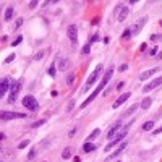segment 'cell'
Segmentation results:
<instances>
[{
  "label": "cell",
  "instance_id": "4fadbf2b",
  "mask_svg": "<svg viewBox=\"0 0 162 162\" xmlns=\"http://www.w3.org/2000/svg\"><path fill=\"white\" fill-rule=\"evenodd\" d=\"M130 96H131L130 93H123L122 96H118V99H117V101L112 104V107H113V109H118L122 104H123V102H126V101H128V97H130Z\"/></svg>",
  "mask_w": 162,
  "mask_h": 162
},
{
  "label": "cell",
  "instance_id": "836d02e7",
  "mask_svg": "<svg viewBox=\"0 0 162 162\" xmlns=\"http://www.w3.org/2000/svg\"><path fill=\"white\" fill-rule=\"evenodd\" d=\"M34 157H36V151H34V149H31L29 154H28V159H34Z\"/></svg>",
  "mask_w": 162,
  "mask_h": 162
},
{
  "label": "cell",
  "instance_id": "8992f818",
  "mask_svg": "<svg viewBox=\"0 0 162 162\" xmlns=\"http://www.w3.org/2000/svg\"><path fill=\"white\" fill-rule=\"evenodd\" d=\"M115 15H117V19H118V21H123V19L128 16V7L118 5L117 8H115Z\"/></svg>",
  "mask_w": 162,
  "mask_h": 162
},
{
  "label": "cell",
  "instance_id": "5b68a950",
  "mask_svg": "<svg viewBox=\"0 0 162 162\" xmlns=\"http://www.w3.org/2000/svg\"><path fill=\"white\" fill-rule=\"evenodd\" d=\"M66 34H68V39L73 42L75 46L78 44V29H76V26L75 25H70L68 26V29H66Z\"/></svg>",
  "mask_w": 162,
  "mask_h": 162
},
{
  "label": "cell",
  "instance_id": "2e32d148",
  "mask_svg": "<svg viewBox=\"0 0 162 162\" xmlns=\"http://www.w3.org/2000/svg\"><path fill=\"white\" fill-rule=\"evenodd\" d=\"M70 66V58H60L58 60V72H65Z\"/></svg>",
  "mask_w": 162,
  "mask_h": 162
},
{
  "label": "cell",
  "instance_id": "52a82bcc",
  "mask_svg": "<svg viewBox=\"0 0 162 162\" xmlns=\"http://www.w3.org/2000/svg\"><path fill=\"white\" fill-rule=\"evenodd\" d=\"M122 130V122H115L112 126L109 128V131H107V138L109 140H113V138L117 136V133Z\"/></svg>",
  "mask_w": 162,
  "mask_h": 162
},
{
  "label": "cell",
  "instance_id": "8fae6325",
  "mask_svg": "<svg viewBox=\"0 0 162 162\" xmlns=\"http://www.w3.org/2000/svg\"><path fill=\"white\" fill-rule=\"evenodd\" d=\"M26 113L21 112H3L2 113V120H13V118H25Z\"/></svg>",
  "mask_w": 162,
  "mask_h": 162
},
{
  "label": "cell",
  "instance_id": "83f0119b",
  "mask_svg": "<svg viewBox=\"0 0 162 162\" xmlns=\"http://www.w3.org/2000/svg\"><path fill=\"white\" fill-rule=\"evenodd\" d=\"M21 41H23V36H19V37H16V39H15L13 42H11V47H16V46H18L19 42H21Z\"/></svg>",
  "mask_w": 162,
  "mask_h": 162
},
{
  "label": "cell",
  "instance_id": "3957f363",
  "mask_svg": "<svg viewBox=\"0 0 162 162\" xmlns=\"http://www.w3.org/2000/svg\"><path fill=\"white\" fill-rule=\"evenodd\" d=\"M128 128H130V123L126 125L123 130H120V131L117 133V136L113 138V140H110V141H109V144L105 146V151H110V149H112L113 146H117L118 143H122V141H123V138H125V135H126V131H128Z\"/></svg>",
  "mask_w": 162,
  "mask_h": 162
},
{
  "label": "cell",
  "instance_id": "9a60e30c",
  "mask_svg": "<svg viewBox=\"0 0 162 162\" xmlns=\"http://www.w3.org/2000/svg\"><path fill=\"white\" fill-rule=\"evenodd\" d=\"M125 148H126V143L123 141V143H122L120 146H118V149H117V151H113V152H112V154H110V156L107 157V162H110V159H113V157H118L122 152L125 151Z\"/></svg>",
  "mask_w": 162,
  "mask_h": 162
},
{
  "label": "cell",
  "instance_id": "f546056e",
  "mask_svg": "<svg viewBox=\"0 0 162 162\" xmlns=\"http://www.w3.org/2000/svg\"><path fill=\"white\" fill-rule=\"evenodd\" d=\"M89 46H91V44H86V46L81 49V54H83V55H84V54H89V49H91Z\"/></svg>",
  "mask_w": 162,
  "mask_h": 162
},
{
  "label": "cell",
  "instance_id": "f35d334b",
  "mask_svg": "<svg viewBox=\"0 0 162 162\" xmlns=\"http://www.w3.org/2000/svg\"><path fill=\"white\" fill-rule=\"evenodd\" d=\"M123 86H125V83H123V81H120V83H118V84H117V89L120 91L122 88H123Z\"/></svg>",
  "mask_w": 162,
  "mask_h": 162
},
{
  "label": "cell",
  "instance_id": "9c48e42d",
  "mask_svg": "<svg viewBox=\"0 0 162 162\" xmlns=\"http://www.w3.org/2000/svg\"><path fill=\"white\" fill-rule=\"evenodd\" d=\"M159 84H162V76H157L156 80H152V81H149V84H146L144 88H143V93H149V91H152V89H156Z\"/></svg>",
  "mask_w": 162,
  "mask_h": 162
},
{
  "label": "cell",
  "instance_id": "44dd1931",
  "mask_svg": "<svg viewBox=\"0 0 162 162\" xmlns=\"http://www.w3.org/2000/svg\"><path fill=\"white\" fill-rule=\"evenodd\" d=\"M11 16H13V7H8L5 11V21H10Z\"/></svg>",
  "mask_w": 162,
  "mask_h": 162
},
{
  "label": "cell",
  "instance_id": "60d3db41",
  "mask_svg": "<svg viewBox=\"0 0 162 162\" xmlns=\"http://www.w3.org/2000/svg\"><path fill=\"white\" fill-rule=\"evenodd\" d=\"M75 133H76V128H73V130H72V131H70V133H68V136H70V138H73V135H75Z\"/></svg>",
  "mask_w": 162,
  "mask_h": 162
},
{
  "label": "cell",
  "instance_id": "e575fe53",
  "mask_svg": "<svg viewBox=\"0 0 162 162\" xmlns=\"http://www.w3.org/2000/svg\"><path fill=\"white\" fill-rule=\"evenodd\" d=\"M21 25H23V18H19V19H18V21H16V23H15V29H18V28H19V26H21Z\"/></svg>",
  "mask_w": 162,
  "mask_h": 162
},
{
  "label": "cell",
  "instance_id": "e0dca14e",
  "mask_svg": "<svg viewBox=\"0 0 162 162\" xmlns=\"http://www.w3.org/2000/svg\"><path fill=\"white\" fill-rule=\"evenodd\" d=\"M151 104H152V99H151V97H144L143 102L140 104V107L143 109V110H148L149 107H151Z\"/></svg>",
  "mask_w": 162,
  "mask_h": 162
},
{
  "label": "cell",
  "instance_id": "74e56055",
  "mask_svg": "<svg viewBox=\"0 0 162 162\" xmlns=\"http://www.w3.org/2000/svg\"><path fill=\"white\" fill-rule=\"evenodd\" d=\"M36 7H37V2H36V0H34V2H31V3H29V8H36Z\"/></svg>",
  "mask_w": 162,
  "mask_h": 162
},
{
  "label": "cell",
  "instance_id": "30bf717a",
  "mask_svg": "<svg viewBox=\"0 0 162 162\" xmlns=\"http://www.w3.org/2000/svg\"><path fill=\"white\" fill-rule=\"evenodd\" d=\"M19 89H21V83L16 81V83H13L11 84V89H10V102H15L16 101V94L19 93Z\"/></svg>",
  "mask_w": 162,
  "mask_h": 162
},
{
  "label": "cell",
  "instance_id": "8d00e7d4",
  "mask_svg": "<svg viewBox=\"0 0 162 162\" xmlns=\"http://www.w3.org/2000/svg\"><path fill=\"white\" fill-rule=\"evenodd\" d=\"M75 107V101H72V102H68V110H66V112H70V110H72Z\"/></svg>",
  "mask_w": 162,
  "mask_h": 162
},
{
  "label": "cell",
  "instance_id": "6da1fadb",
  "mask_svg": "<svg viewBox=\"0 0 162 162\" xmlns=\"http://www.w3.org/2000/svg\"><path fill=\"white\" fill-rule=\"evenodd\" d=\"M112 76H113V68L110 66V68L107 70V72H105V75L102 76V80H101V83H99V84H97V88L93 91V94H91V96L88 97V99H86V101L81 104V109H84L86 105H88V104H91V102H93V101L96 99L97 96H99V94H101V91L104 89L105 86H107V83H109L110 80H112Z\"/></svg>",
  "mask_w": 162,
  "mask_h": 162
},
{
  "label": "cell",
  "instance_id": "5bb4252c",
  "mask_svg": "<svg viewBox=\"0 0 162 162\" xmlns=\"http://www.w3.org/2000/svg\"><path fill=\"white\" fill-rule=\"evenodd\" d=\"M157 72H159V66H154V68H151V70H146L144 73L140 75V80H141V81H143V80H148V78H151L152 75H156Z\"/></svg>",
  "mask_w": 162,
  "mask_h": 162
},
{
  "label": "cell",
  "instance_id": "d590c367",
  "mask_svg": "<svg viewBox=\"0 0 162 162\" xmlns=\"http://www.w3.org/2000/svg\"><path fill=\"white\" fill-rule=\"evenodd\" d=\"M126 68H128V65H126V63H122V65H120V68H118V72H125Z\"/></svg>",
  "mask_w": 162,
  "mask_h": 162
},
{
  "label": "cell",
  "instance_id": "ba28073f",
  "mask_svg": "<svg viewBox=\"0 0 162 162\" xmlns=\"http://www.w3.org/2000/svg\"><path fill=\"white\" fill-rule=\"evenodd\" d=\"M8 89H11V80L7 76V78H3V80H2V84H0V96L5 97V94H7V91H8Z\"/></svg>",
  "mask_w": 162,
  "mask_h": 162
},
{
  "label": "cell",
  "instance_id": "ffe728a7",
  "mask_svg": "<svg viewBox=\"0 0 162 162\" xmlns=\"http://www.w3.org/2000/svg\"><path fill=\"white\" fill-rule=\"evenodd\" d=\"M138 107H140L138 104H133L131 107H130V109H128V110H126V112L123 113V117H126V115H131V113H135L136 110H138Z\"/></svg>",
  "mask_w": 162,
  "mask_h": 162
},
{
  "label": "cell",
  "instance_id": "484cf974",
  "mask_svg": "<svg viewBox=\"0 0 162 162\" xmlns=\"http://www.w3.org/2000/svg\"><path fill=\"white\" fill-rule=\"evenodd\" d=\"M44 55H46V50H39V52L36 54V55H34V60H42V57H44Z\"/></svg>",
  "mask_w": 162,
  "mask_h": 162
},
{
  "label": "cell",
  "instance_id": "ac0fdd59",
  "mask_svg": "<svg viewBox=\"0 0 162 162\" xmlns=\"http://www.w3.org/2000/svg\"><path fill=\"white\" fill-rule=\"evenodd\" d=\"M99 133H101V130H99V128H96V130H94V131L88 136V143H93V141L96 140L97 136H99Z\"/></svg>",
  "mask_w": 162,
  "mask_h": 162
},
{
  "label": "cell",
  "instance_id": "7c38bea8",
  "mask_svg": "<svg viewBox=\"0 0 162 162\" xmlns=\"http://www.w3.org/2000/svg\"><path fill=\"white\" fill-rule=\"evenodd\" d=\"M146 19H148V18H141L140 21H138V23H135V25H133L131 28H130V31H131V34H133V36L140 34V31L143 29V26L146 25Z\"/></svg>",
  "mask_w": 162,
  "mask_h": 162
},
{
  "label": "cell",
  "instance_id": "4316f807",
  "mask_svg": "<svg viewBox=\"0 0 162 162\" xmlns=\"http://www.w3.org/2000/svg\"><path fill=\"white\" fill-rule=\"evenodd\" d=\"M28 146H29V140H25V141H21V143H19L18 149H25V148H28Z\"/></svg>",
  "mask_w": 162,
  "mask_h": 162
},
{
  "label": "cell",
  "instance_id": "f1b7e54d",
  "mask_svg": "<svg viewBox=\"0 0 162 162\" xmlns=\"http://www.w3.org/2000/svg\"><path fill=\"white\" fill-rule=\"evenodd\" d=\"M44 123H46V120H37V122H34L31 126H33V128H37V126H41V125H44Z\"/></svg>",
  "mask_w": 162,
  "mask_h": 162
},
{
  "label": "cell",
  "instance_id": "1f68e13d",
  "mask_svg": "<svg viewBox=\"0 0 162 162\" xmlns=\"http://www.w3.org/2000/svg\"><path fill=\"white\" fill-rule=\"evenodd\" d=\"M15 60V54H10L8 57L5 58V63H10V62H13Z\"/></svg>",
  "mask_w": 162,
  "mask_h": 162
},
{
  "label": "cell",
  "instance_id": "277c9868",
  "mask_svg": "<svg viewBox=\"0 0 162 162\" xmlns=\"http://www.w3.org/2000/svg\"><path fill=\"white\" fill-rule=\"evenodd\" d=\"M21 104L25 105L26 109L33 110V112H36V110H39V104H37V101L34 99L33 96H26V97H23Z\"/></svg>",
  "mask_w": 162,
  "mask_h": 162
},
{
  "label": "cell",
  "instance_id": "7bdbcfd3",
  "mask_svg": "<svg viewBox=\"0 0 162 162\" xmlns=\"http://www.w3.org/2000/svg\"><path fill=\"white\" fill-rule=\"evenodd\" d=\"M156 52H157V49H156V47H154V49H151V52H149V54H151V55H154Z\"/></svg>",
  "mask_w": 162,
  "mask_h": 162
},
{
  "label": "cell",
  "instance_id": "ab89813d",
  "mask_svg": "<svg viewBox=\"0 0 162 162\" xmlns=\"http://www.w3.org/2000/svg\"><path fill=\"white\" fill-rule=\"evenodd\" d=\"M159 133H162V126H161V128H157V130H154L152 135H159Z\"/></svg>",
  "mask_w": 162,
  "mask_h": 162
},
{
  "label": "cell",
  "instance_id": "4dcf8cb0",
  "mask_svg": "<svg viewBox=\"0 0 162 162\" xmlns=\"http://www.w3.org/2000/svg\"><path fill=\"white\" fill-rule=\"evenodd\" d=\"M73 81H75V76L73 75H68L66 76V84H73Z\"/></svg>",
  "mask_w": 162,
  "mask_h": 162
},
{
  "label": "cell",
  "instance_id": "cb8c5ba5",
  "mask_svg": "<svg viewBox=\"0 0 162 162\" xmlns=\"http://www.w3.org/2000/svg\"><path fill=\"white\" fill-rule=\"evenodd\" d=\"M55 75H57V68H55V63L49 66V76L50 78H55Z\"/></svg>",
  "mask_w": 162,
  "mask_h": 162
},
{
  "label": "cell",
  "instance_id": "b9f144b4",
  "mask_svg": "<svg viewBox=\"0 0 162 162\" xmlns=\"http://www.w3.org/2000/svg\"><path fill=\"white\" fill-rule=\"evenodd\" d=\"M5 138H7V135H5V133H0V140L3 141V140H5Z\"/></svg>",
  "mask_w": 162,
  "mask_h": 162
},
{
  "label": "cell",
  "instance_id": "7a4b0ae2",
  "mask_svg": "<svg viewBox=\"0 0 162 162\" xmlns=\"http://www.w3.org/2000/svg\"><path fill=\"white\" fill-rule=\"evenodd\" d=\"M102 68H104V66H102L101 65V63H99V65H97L96 66V70H94V72L93 73H91L89 75V78H88V80H86V86H84V88H83L81 91H83V93H84V91H88L89 88H91V86H93L94 84V83H96L97 81V78H99L101 76V75H102Z\"/></svg>",
  "mask_w": 162,
  "mask_h": 162
},
{
  "label": "cell",
  "instance_id": "603a6c76",
  "mask_svg": "<svg viewBox=\"0 0 162 162\" xmlns=\"http://www.w3.org/2000/svg\"><path fill=\"white\" fill-rule=\"evenodd\" d=\"M131 36H133V34H131V31H130V28H128V29H125L123 34H122V41H128Z\"/></svg>",
  "mask_w": 162,
  "mask_h": 162
},
{
  "label": "cell",
  "instance_id": "d6986e66",
  "mask_svg": "<svg viewBox=\"0 0 162 162\" xmlns=\"http://www.w3.org/2000/svg\"><path fill=\"white\" fill-rule=\"evenodd\" d=\"M94 149H96V146L93 143H88V141H86V143L83 144V151L84 152H91V151H94Z\"/></svg>",
  "mask_w": 162,
  "mask_h": 162
},
{
  "label": "cell",
  "instance_id": "d4e9b609",
  "mask_svg": "<svg viewBox=\"0 0 162 162\" xmlns=\"http://www.w3.org/2000/svg\"><path fill=\"white\" fill-rule=\"evenodd\" d=\"M141 128L144 130V131H149V130H152L154 128V122H146V123L141 126Z\"/></svg>",
  "mask_w": 162,
  "mask_h": 162
},
{
  "label": "cell",
  "instance_id": "7402d4cb",
  "mask_svg": "<svg viewBox=\"0 0 162 162\" xmlns=\"http://www.w3.org/2000/svg\"><path fill=\"white\" fill-rule=\"evenodd\" d=\"M62 157H63V159H70V157H72V148H65V149H63Z\"/></svg>",
  "mask_w": 162,
  "mask_h": 162
},
{
  "label": "cell",
  "instance_id": "d6a6232c",
  "mask_svg": "<svg viewBox=\"0 0 162 162\" xmlns=\"http://www.w3.org/2000/svg\"><path fill=\"white\" fill-rule=\"evenodd\" d=\"M99 34H94V36L93 37H91V41H89V44H93V42H97V41H99Z\"/></svg>",
  "mask_w": 162,
  "mask_h": 162
}]
</instances>
